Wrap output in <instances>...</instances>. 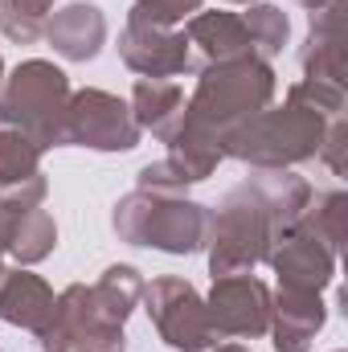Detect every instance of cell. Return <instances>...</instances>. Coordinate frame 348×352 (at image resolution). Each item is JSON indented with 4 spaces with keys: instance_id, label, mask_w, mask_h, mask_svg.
Wrapping results in <instances>:
<instances>
[{
    "instance_id": "obj_1",
    "label": "cell",
    "mask_w": 348,
    "mask_h": 352,
    "mask_svg": "<svg viewBox=\"0 0 348 352\" xmlns=\"http://www.w3.org/2000/svg\"><path fill=\"white\" fill-rule=\"evenodd\" d=\"M274 90H279V78H274L270 62H259V58L201 66V78H197L193 94L184 98V119L176 131L197 135L226 152V140L274 102Z\"/></svg>"
},
{
    "instance_id": "obj_2",
    "label": "cell",
    "mask_w": 348,
    "mask_h": 352,
    "mask_svg": "<svg viewBox=\"0 0 348 352\" xmlns=\"http://www.w3.org/2000/svg\"><path fill=\"white\" fill-rule=\"evenodd\" d=\"M328 123L332 119H324L316 107H307L299 94L287 90L279 107L270 102L226 140V156L246 168H299L316 160Z\"/></svg>"
},
{
    "instance_id": "obj_3",
    "label": "cell",
    "mask_w": 348,
    "mask_h": 352,
    "mask_svg": "<svg viewBox=\"0 0 348 352\" xmlns=\"http://www.w3.org/2000/svg\"><path fill=\"white\" fill-rule=\"evenodd\" d=\"M111 230L127 246L160 250V254H197L209 238V205L193 197H160L131 188L111 209Z\"/></svg>"
},
{
    "instance_id": "obj_4",
    "label": "cell",
    "mask_w": 348,
    "mask_h": 352,
    "mask_svg": "<svg viewBox=\"0 0 348 352\" xmlns=\"http://www.w3.org/2000/svg\"><path fill=\"white\" fill-rule=\"evenodd\" d=\"M66 102H70L66 70L45 58H29L0 82V123L25 131L41 152L66 148V135H62Z\"/></svg>"
},
{
    "instance_id": "obj_5",
    "label": "cell",
    "mask_w": 348,
    "mask_h": 352,
    "mask_svg": "<svg viewBox=\"0 0 348 352\" xmlns=\"http://www.w3.org/2000/svg\"><path fill=\"white\" fill-rule=\"evenodd\" d=\"M274 242L270 213L262 197L250 188V180L234 184L217 209H209V238H205V258L209 274H254V266L266 263V250Z\"/></svg>"
},
{
    "instance_id": "obj_6",
    "label": "cell",
    "mask_w": 348,
    "mask_h": 352,
    "mask_svg": "<svg viewBox=\"0 0 348 352\" xmlns=\"http://www.w3.org/2000/svg\"><path fill=\"white\" fill-rule=\"evenodd\" d=\"M41 352H123L127 336L123 324L107 320L94 303V291L87 283H70L54 299L50 324L33 336Z\"/></svg>"
},
{
    "instance_id": "obj_7",
    "label": "cell",
    "mask_w": 348,
    "mask_h": 352,
    "mask_svg": "<svg viewBox=\"0 0 348 352\" xmlns=\"http://www.w3.org/2000/svg\"><path fill=\"white\" fill-rule=\"evenodd\" d=\"M144 311L156 328V336L176 352H209L217 349V332L209 328L205 295L176 274H160L144 287Z\"/></svg>"
},
{
    "instance_id": "obj_8",
    "label": "cell",
    "mask_w": 348,
    "mask_h": 352,
    "mask_svg": "<svg viewBox=\"0 0 348 352\" xmlns=\"http://www.w3.org/2000/svg\"><path fill=\"white\" fill-rule=\"evenodd\" d=\"M66 148H90V152H131L140 148V127L131 119V107L111 90H70L66 102Z\"/></svg>"
},
{
    "instance_id": "obj_9",
    "label": "cell",
    "mask_w": 348,
    "mask_h": 352,
    "mask_svg": "<svg viewBox=\"0 0 348 352\" xmlns=\"http://www.w3.org/2000/svg\"><path fill=\"white\" fill-rule=\"evenodd\" d=\"M270 287L254 274H221L205 295L209 328L217 340H259L270 332Z\"/></svg>"
},
{
    "instance_id": "obj_10",
    "label": "cell",
    "mask_w": 348,
    "mask_h": 352,
    "mask_svg": "<svg viewBox=\"0 0 348 352\" xmlns=\"http://www.w3.org/2000/svg\"><path fill=\"white\" fill-rule=\"evenodd\" d=\"M119 58L140 78H180L193 70V50L180 29H160L144 21H127L119 33Z\"/></svg>"
},
{
    "instance_id": "obj_11",
    "label": "cell",
    "mask_w": 348,
    "mask_h": 352,
    "mask_svg": "<svg viewBox=\"0 0 348 352\" xmlns=\"http://www.w3.org/2000/svg\"><path fill=\"white\" fill-rule=\"evenodd\" d=\"M266 263L274 270L279 287H287V291L324 295L336 278V254L328 246H320L303 226H291L287 234H279L266 250Z\"/></svg>"
},
{
    "instance_id": "obj_12",
    "label": "cell",
    "mask_w": 348,
    "mask_h": 352,
    "mask_svg": "<svg viewBox=\"0 0 348 352\" xmlns=\"http://www.w3.org/2000/svg\"><path fill=\"white\" fill-rule=\"evenodd\" d=\"M41 148L0 123V205H45L50 180L41 173Z\"/></svg>"
},
{
    "instance_id": "obj_13",
    "label": "cell",
    "mask_w": 348,
    "mask_h": 352,
    "mask_svg": "<svg viewBox=\"0 0 348 352\" xmlns=\"http://www.w3.org/2000/svg\"><path fill=\"white\" fill-rule=\"evenodd\" d=\"M41 37L54 45V54L62 62H94L107 45V16L98 4L90 0H74V4H62L45 16V29Z\"/></svg>"
},
{
    "instance_id": "obj_14",
    "label": "cell",
    "mask_w": 348,
    "mask_h": 352,
    "mask_svg": "<svg viewBox=\"0 0 348 352\" xmlns=\"http://www.w3.org/2000/svg\"><path fill=\"white\" fill-rule=\"evenodd\" d=\"M328 307L316 291H287L270 295V336L274 352H312V340L324 332Z\"/></svg>"
},
{
    "instance_id": "obj_15",
    "label": "cell",
    "mask_w": 348,
    "mask_h": 352,
    "mask_svg": "<svg viewBox=\"0 0 348 352\" xmlns=\"http://www.w3.org/2000/svg\"><path fill=\"white\" fill-rule=\"evenodd\" d=\"M0 242L17 266H37L58 246V221L41 205H0Z\"/></svg>"
},
{
    "instance_id": "obj_16",
    "label": "cell",
    "mask_w": 348,
    "mask_h": 352,
    "mask_svg": "<svg viewBox=\"0 0 348 352\" xmlns=\"http://www.w3.org/2000/svg\"><path fill=\"white\" fill-rule=\"evenodd\" d=\"M54 299H58L54 287L41 274H33L29 266H12L0 274V320L29 332V336H37L50 324Z\"/></svg>"
},
{
    "instance_id": "obj_17",
    "label": "cell",
    "mask_w": 348,
    "mask_h": 352,
    "mask_svg": "<svg viewBox=\"0 0 348 352\" xmlns=\"http://www.w3.org/2000/svg\"><path fill=\"white\" fill-rule=\"evenodd\" d=\"M184 37H188V50L201 58V66L234 62V58H254L242 12H226V8L193 12L188 25H184Z\"/></svg>"
},
{
    "instance_id": "obj_18",
    "label": "cell",
    "mask_w": 348,
    "mask_h": 352,
    "mask_svg": "<svg viewBox=\"0 0 348 352\" xmlns=\"http://www.w3.org/2000/svg\"><path fill=\"white\" fill-rule=\"evenodd\" d=\"M340 12H345V0L320 8V12H307V37L299 45V70H303V78H324V82H340L345 87Z\"/></svg>"
},
{
    "instance_id": "obj_19",
    "label": "cell",
    "mask_w": 348,
    "mask_h": 352,
    "mask_svg": "<svg viewBox=\"0 0 348 352\" xmlns=\"http://www.w3.org/2000/svg\"><path fill=\"white\" fill-rule=\"evenodd\" d=\"M246 180H250V188L262 197V205L270 213L274 238L303 221V213L312 205V184L295 173V168H250Z\"/></svg>"
},
{
    "instance_id": "obj_20",
    "label": "cell",
    "mask_w": 348,
    "mask_h": 352,
    "mask_svg": "<svg viewBox=\"0 0 348 352\" xmlns=\"http://www.w3.org/2000/svg\"><path fill=\"white\" fill-rule=\"evenodd\" d=\"M131 119L140 131H152L160 144L173 140V131L184 119V90L173 78H140L131 87Z\"/></svg>"
},
{
    "instance_id": "obj_21",
    "label": "cell",
    "mask_w": 348,
    "mask_h": 352,
    "mask_svg": "<svg viewBox=\"0 0 348 352\" xmlns=\"http://www.w3.org/2000/svg\"><path fill=\"white\" fill-rule=\"evenodd\" d=\"M144 287H148L144 274L127 263L107 266V270L98 274V283H90L98 311H102L107 320H115V324H127V316H131V311L140 307V299H144Z\"/></svg>"
},
{
    "instance_id": "obj_22",
    "label": "cell",
    "mask_w": 348,
    "mask_h": 352,
    "mask_svg": "<svg viewBox=\"0 0 348 352\" xmlns=\"http://www.w3.org/2000/svg\"><path fill=\"white\" fill-rule=\"evenodd\" d=\"M242 21H246L250 50H254V58H259V62L279 58V54H283V45L291 41V21H287V12H283L279 4L254 0V4H246Z\"/></svg>"
},
{
    "instance_id": "obj_23",
    "label": "cell",
    "mask_w": 348,
    "mask_h": 352,
    "mask_svg": "<svg viewBox=\"0 0 348 352\" xmlns=\"http://www.w3.org/2000/svg\"><path fill=\"white\" fill-rule=\"evenodd\" d=\"M345 213H348V192H340V188L316 192L299 226H303L320 246H328L332 254H340V246H345Z\"/></svg>"
},
{
    "instance_id": "obj_24",
    "label": "cell",
    "mask_w": 348,
    "mask_h": 352,
    "mask_svg": "<svg viewBox=\"0 0 348 352\" xmlns=\"http://www.w3.org/2000/svg\"><path fill=\"white\" fill-rule=\"evenodd\" d=\"M58 0H0V33L17 45L41 41L45 16L54 12Z\"/></svg>"
},
{
    "instance_id": "obj_25",
    "label": "cell",
    "mask_w": 348,
    "mask_h": 352,
    "mask_svg": "<svg viewBox=\"0 0 348 352\" xmlns=\"http://www.w3.org/2000/svg\"><path fill=\"white\" fill-rule=\"evenodd\" d=\"M193 12H201V0H131L127 21H144V25L176 29V25L188 21Z\"/></svg>"
},
{
    "instance_id": "obj_26",
    "label": "cell",
    "mask_w": 348,
    "mask_h": 352,
    "mask_svg": "<svg viewBox=\"0 0 348 352\" xmlns=\"http://www.w3.org/2000/svg\"><path fill=\"white\" fill-rule=\"evenodd\" d=\"M135 188L160 192V197H184V192H188V180L176 173L168 160H156V164H144V168L135 173Z\"/></svg>"
},
{
    "instance_id": "obj_27",
    "label": "cell",
    "mask_w": 348,
    "mask_h": 352,
    "mask_svg": "<svg viewBox=\"0 0 348 352\" xmlns=\"http://www.w3.org/2000/svg\"><path fill=\"white\" fill-rule=\"evenodd\" d=\"M345 152H348V123L345 119H332L328 131H324V140H320L316 160H320L332 176H345Z\"/></svg>"
},
{
    "instance_id": "obj_28",
    "label": "cell",
    "mask_w": 348,
    "mask_h": 352,
    "mask_svg": "<svg viewBox=\"0 0 348 352\" xmlns=\"http://www.w3.org/2000/svg\"><path fill=\"white\" fill-rule=\"evenodd\" d=\"M299 8H307V12H320V8H328V4H336V0H295Z\"/></svg>"
},
{
    "instance_id": "obj_29",
    "label": "cell",
    "mask_w": 348,
    "mask_h": 352,
    "mask_svg": "<svg viewBox=\"0 0 348 352\" xmlns=\"http://www.w3.org/2000/svg\"><path fill=\"white\" fill-rule=\"evenodd\" d=\"M209 352H250V349H242V344H221V349H209Z\"/></svg>"
},
{
    "instance_id": "obj_30",
    "label": "cell",
    "mask_w": 348,
    "mask_h": 352,
    "mask_svg": "<svg viewBox=\"0 0 348 352\" xmlns=\"http://www.w3.org/2000/svg\"><path fill=\"white\" fill-rule=\"evenodd\" d=\"M0 274H4V242H0Z\"/></svg>"
},
{
    "instance_id": "obj_31",
    "label": "cell",
    "mask_w": 348,
    "mask_h": 352,
    "mask_svg": "<svg viewBox=\"0 0 348 352\" xmlns=\"http://www.w3.org/2000/svg\"><path fill=\"white\" fill-rule=\"evenodd\" d=\"M226 4H254V0H226Z\"/></svg>"
},
{
    "instance_id": "obj_32",
    "label": "cell",
    "mask_w": 348,
    "mask_h": 352,
    "mask_svg": "<svg viewBox=\"0 0 348 352\" xmlns=\"http://www.w3.org/2000/svg\"><path fill=\"white\" fill-rule=\"evenodd\" d=\"M0 82H4V58H0Z\"/></svg>"
},
{
    "instance_id": "obj_33",
    "label": "cell",
    "mask_w": 348,
    "mask_h": 352,
    "mask_svg": "<svg viewBox=\"0 0 348 352\" xmlns=\"http://www.w3.org/2000/svg\"><path fill=\"white\" fill-rule=\"evenodd\" d=\"M336 352H345V349H336Z\"/></svg>"
}]
</instances>
